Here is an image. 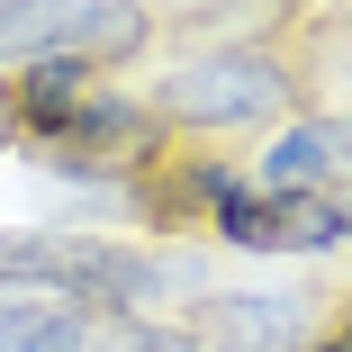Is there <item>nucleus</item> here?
I'll list each match as a JSON object with an SVG mask.
<instances>
[{
	"instance_id": "nucleus-10",
	"label": "nucleus",
	"mask_w": 352,
	"mask_h": 352,
	"mask_svg": "<svg viewBox=\"0 0 352 352\" xmlns=\"http://www.w3.org/2000/svg\"><path fill=\"white\" fill-rule=\"evenodd\" d=\"M325 208H334V226L352 235V181H325Z\"/></svg>"
},
{
	"instance_id": "nucleus-9",
	"label": "nucleus",
	"mask_w": 352,
	"mask_h": 352,
	"mask_svg": "<svg viewBox=\"0 0 352 352\" xmlns=\"http://www.w3.org/2000/svg\"><path fill=\"white\" fill-rule=\"evenodd\" d=\"M91 352H190V343L145 316H91Z\"/></svg>"
},
{
	"instance_id": "nucleus-4",
	"label": "nucleus",
	"mask_w": 352,
	"mask_h": 352,
	"mask_svg": "<svg viewBox=\"0 0 352 352\" xmlns=\"http://www.w3.org/2000/svg\"><path fill=\"white\" fill-rule=\"evenodd\" d=\"M199 334L217 352H307V298L298 289H217L199 307Z\"/></svg>"
},
{
	"instance_id": "nucleus-11",
	"label": "nucleus",
	"mask_w": 352,
	"mask_h": 352,
	"mask_svg": "<svg viewBox=\"0 0 352 352\" xmlns=\"http://www.w3.org/2000/svg\"><path fill=\"white\" fill-rule=\"evenodd\" d=\"M325 352H352V343H325Z\"/></svg>"
},
{
	"instance_id": "nucleus-12",
	"label": "nucleus",
	"mask_w": 352,
	"mask_h": 352,
	"mask_svg": "<svg viewBox=\"0 0 352 352\" xmlns=\"http://www.w3.org/2000/svg\"><path fill=\"white\" fill-rule=\"evenodd\" d=\"M0 298H10V280H0Z\"/></svg>"
},
{
	"instance_id": "nucleus-2",
	"label": "nucleus",
	"mask_w": 352,
	"mask_h": 352,
	"mask_svg": "<svg viewBox=\"0 0 352 352\" xmlns=\"http://www.w3.org/2000/svg\"><path fill=\"white\" fill-rule=\"evenodd\" d=\"M280 100H289V73L271 54H199L181 73H163V118L181 126H244Z\"/></svg>"
},
{
	"instance_id": "nucleus-7",
	"label": "nucleus",
	"mask_w": 352,
	"mask_h": 352,
	"mask_svg": "<svg viewBox=\"0 0 352 352\" xmlns=\"http://www.w3.org/2000/svg\"><path fill=\"white\" fill-rule=\"evenodd\" d=\"M100 82H91V63H73V54H45V63H28V82H19V109H28V126L36 135H54L63 145V126L82 118V100H91Z\"/></svg>"
},
{
	"instance_id": "nucleus-1",
	"label": "nucleus",
	"mask_w": 352,
	"mask_h": 352,
	"mask_svg": "<svg viewBox=\"0 0 352 352\" xmlns=\"http://www.w3.org/2000/svg\"><path fill=\"white\" fill-rule=\"evenodd\" d=\"M145 36L126 0H0V63H45V54H118Z\"/></svg>"
},
{
	"instance_id": "nucleus-3",
	"label": "nucleus",
	"mask_w": 352,
	"mask_h": 352,
	"mask_svg": "<svg viewBox=\"0 0 352 352\" xmlns=\"http://www.w3.org/2000/svg\"><path fill=\"white\" fill-rule=\"evenodd\" d=\"M217 235H226V244H244V253H325L343 226H334L325 190H307V199L235 190V199H217Z\"/></svg>"
},
{
	"instance_id": "nucleus-5",
	"label": "nucleus",
	"mask_w": 352,
	"mask_h": 352,
	"mask_svg": "<svg viewBox=\"0 0 352 352\" xmlns=\"http://www.w3.org/2000/svg\"><path fill=\"white\" fill-rule=\"evenodd\" d=\"M343 154H352V118H307L289 135H271V154L253 163V190L262 199H307V190H325V172Z\"/></svg>"
},
{
	"instance_id": "nucleus-6",
	"label": "nucleus",
	"mask_w": 352,
	"mask_h": 352,
	"mask_svg": "<svg viewBox=\"0 0 352 352\" xmlns=\"http://www.w3.org/2000/svg\"><path fill=\"white\" fill-rule=\"evenodd\" d=\"M0 352H91V307L45 298V289L0 298Z\"/></svg>"
},
{
	"instance_id": "nucleus-8",
	"label": "nucleus",
	"mask_w": 352,
	"mask_h": 352,
	"mask_svg": "<svg viewBox=\"0 0 352 352\" xmlns=\"http://www.w3.org/2000/svg\"><path fill=\"white\" fill-rule=\"evenodd\" d=\"M63 145H145V118H135L118 91H91V100H82V118L63 126Z\"/></svg>"
}]
</instances>
